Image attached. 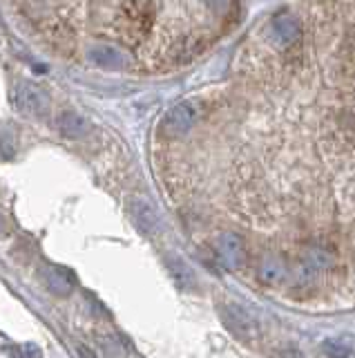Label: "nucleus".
<instances>
[{
  "label": "nucleus",
  "instance_id": "f257e3e1",
  "mask_svg": "<svg viewBox=\"0 0 355 358\" xmlns=\"http://www.w3.org/2000/svg\"><path fill=\"white\" fill-rule=\"evenodd\" d=\"M219 316L224 320L226 329L237 336L243 343H252L259 338V327L250 313L243 309L237 302H221L219 305Z\"/></svg>",
  "mask_w": 355,
  "mask_h": 358
},
{
  "label": "nucleus",
  "instance_id": "f03ea898",
  "mask_svg": "<svg viewBox=\"0 0 355 358\" xmlns=\"http://www.w3.org/2000/svg\"><path fill=\"white\" fill-rule=\"evenodd\" d=\"M12 103L18 112H23L27 117H38L50 108L47 92L36 83H18L12 90Z\"/></svg>",
  "mask_w": 355,
  "mask_h": 358
},
{
  "label": "nucleus",
  "instance_id": "7ed1b4c3",
  "mask_svg": "<svg viewBox=\"0 0 355 358\" xmlns=\"http://www.w3.org/2000/svg\"><path fill=\"white\" fill-rule=\"evenodd\" d=\"M217 253L228 268H241L246 264V244L237 233H221L217 238Z\"/></svg>",
  "mask_w": 355,
  "mask_h": 358
},
{
  "label": "nucleus",
  "instance_id": "20e7f679",
  "mask_svg": "<svg viewBox=\"0 0 355 358\" xmlns=\"http://www.w3.org/2000/svg\"><path fill=\"white\" fill-rule=\"evenodd\" d=\"M130 215L135 220L137 229L146 235H157L161 231V217L157 208H154L148 199L143 197H135L130 199Z\"/></svg>",
  "mask_w": 355,
  "mask_h": 358
},
{
  "label": "nucleus",
  "instance_id": "39448f33",
  "mask_svg": "<svg viewBox=\"0 0 355 358\" xmlns=\"http://www.w3.org/2000/svg\"><path fill=\"white\" fill-rule=\"evenodd\" d=\"M199 119V110L190 101H181L165 115V130L170 134H183L190 130Z\"/></svg>",
  "mask_w": 355,
  "mask_h": 358
},
{
  "label": "nucleus",
  "instance_id": "423d86ee",
  "mask_svg": "<svg viewBox=\"0 0 355 358\" xmlns=\"http://www.w3.org/2000/svg\"><path fill=\"white\" fill-rule=\"evenodd\" d=\"M40 280H43V285L56 296H68L74 289V275L68 271V268H63L59 264H47L40 271Z\"/></svg>",
  "mask_w": 355,
  "mask_h": 358
},
{
  "label": "nucleus",
  "instance_id": "0eeeda50",
  "mask_svg": "<svg viewBox=\"0 0 355 358\" xmlns=\"http://www.w3.org/2000/svg\"><path fill=\"white\" fill-rule=\"evenodd\" d=\"M90 61L103 70H123L128 65V56L112 45H96L90 50Z\"/></svg>",
  "mask_w": 355,
  "mask_h": 358
},
{
  "label": "nucleus",
  "instance_id": "6e6552de",
  "mask_svg": "<svg viewBox=\"0 0 355 358\" xmlns=\"http://www.w3.org/2000/svg\"><path fill=\"white\" fill-rule=\"evenodd\" d=\"M259 280L264 285H284L288 278V266L284 260H280L277 255H266L264 260L259 262Z\"/></svg>",
  "mask_w": 355,
  "mask_h": 358
},
{
  "label": "nucleus",
  "instance_id": "1a4fd4ad",
  "mask_svg": "<svg viewBox=\"0 0 355 358\" xmlns=\"http://www.w3.org/2000/svg\"><path fill=\"white\" fill-rule=\"evenodd\" d=\"M165 264H168V271L174 278V282L179 285L181 289H192L197 285V278L192 273V268L188 266V262L183 260L181 255L168 253V255H165Z\"/></svg>",
  "mask_w": 355,
  "mask_h": 358
},
{
  "label": "nucleus",
  "instance_id": "9d476101",
  "mask_svg": "<svg viewBox=\"0 0 355 358\" xmlns=\"http://www.w3.org/2000/svg\"><path fill=\"white\" fill-rule=\"evenodd\" d=\"M271 29H273V38H277L284 45H291L293 41L299 38V34H302V27H299L297 18L288 16V14H280L277 18H273Z\"/></svg>",
  "mask_w": 355,
  "mask_h": 358
},
{
  "label": "nucleus",
  "instance_id": "9b49d317",
  "mask_svg": "<svg viewBox=\"0 0 355 358\" xmlns=\"http://www.w3.org/2000/svg\"><path fill=\"white\" fill-rule=\"evenodd\" d=\"M59 128L65 137L79 139L90 130V123H87V119H83L81 115H76V112H63L59 117Z\"/></svg>",
  "mask_w": 355,
  "mask_h": 358
},
{
  "label": "nucleus",
  "instance_id": "f8f14e48",
  "mask_svg": "<svg viewBox=\"0 0 355 358\" xmlns=\"http://www.w3.org/2000/svg\"><path fill=\"white\" fill-rule=\"evenodd\" d=\"M277 358H304V354L295 350V347H286V350H282L280 354H277Z\"/></svg>",
  "mask_w": 355,
  "mask_h": 358
},
{
  "label": "nucleus",
  "instance_id": "ddd939ff",
  "mask_svg": "<svg viewBox=\"0 0 355 358\" xmlns=\"http://www.w3.org/2000/svg\"><path fill=\"white\" fill-rule=\"evenodd\" d=\"M79 354H81L83 358H96L90 350H85V347H79Z\"/></svg>",
  "mask_w": 355,
  "mask_h": 358
},
{
  "label": "nucleus",
  "instance_id": "4468645a",
  "mask_svg": "<svg viewBox=\"0 0 355 358\" xmlns=\"http://www.w3.org/2000/svg\"><path fill=\"white\" fill-rule=\"evenodd\" d=\"M3 233H5V220L0 217V235H3Z\"/></svg>",
  "mask_w": 355,
  "mask_h": 358
}]
</instances>
